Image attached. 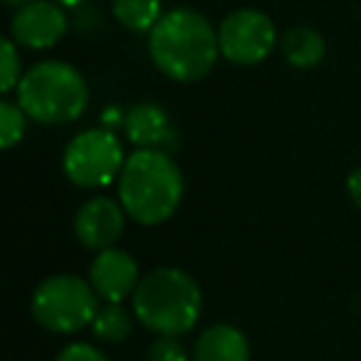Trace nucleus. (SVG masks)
<instances>
[{
	"instance_id": "obj_20",
	"label": "nucleus",
	"mask_w": 361,
	"mask_h": 361,
	"mask_svg": "<svg viewBox=\"0 0 361 361\" xmlns=\"http://www.w3.org/2000/svg\"><path fill=\"white\" fill-rule=\"evenodd\" d=\"M346 191H349V198L361 208V166L354 169L346 178Z\"/></svg>"
},
{
	"instance_id": "obj_13",
	"label": "nucleus",
	"mask_w": 361,
	"mask_h": 361,
	"mask_svg": "<svg viewBox=\"0 0 361 361\" xmlns=\"http://www.w3.org/2000/svg\"><path fill=\"white\" fill-rule=\"evenodd\" d=\"M280 52L287 65L297 70H312L326 55L324 37L312 27H292L280 37Z\"/></svg>"
},
{
	"instance_id": "obj_14",
	"label": "nucleus",
	"mask_w": 361,
	"mask_h": 361,
	"mask_svg": "<svg viewBox=\"0 0 361 361\" xmlns=\"http://www.w3.org/2000/svg\"><path fill=\"white\" fill-rule=\"evenodd\" d=\"M114 18L131 32H151L164 16L161 0H111Z\"/></svg>"
},
{
	"instance_id": "obj_21",
	"label": "nucleus",
	"mask_w": 361,
	"mask_h": 361,
	"mask_svg": "<svg viewBox=\"0 0 361 361\" xmlns=\"http://www.w3.org/2000/svg\"><path fill=\"white\" fill-rule=\"evenodd\" d=\"M102 121H104V129H114V126H119V121H121V124H124V119H121V114L114 109V106L104 111V116H102Z\"/></svg>"
},
{
	"instance_id": "obj_11",
	"label": "nucleus",
	"mask_w": 361,
	"mask_h": 361,
	"mask_svg": "<svg viewBox=\"0 0 361 361\" xmlns=\"http://www.w3.org/2000/svg\"><path fill=\"white\" fill-rule=\"evenodd\" d=\"M124 134L136 149H159L169 154L176 144V126L169 111L154 102H141L126 111Z\"/></svg>"
},
{
	"instance_id": "obj_9",
	"label": "nucleus",
	"mask_w": 361,
	"mask_h": 361,
	"mask_svg": "<svg viewBox=\"0 0 361 361\" xmlns=\"http://www.w3.org/2000/svg\"><path fill=\"white\" fill-rule=\"evenodd\" d=\"M124 206L114 198L94 196L77 211L75 216V235L90 250H106L124 233Z\"/></svg>"
},
{
	"instance_id": "obj_7",
	"label": "nucleus",
	"mask_w": 361,
	"mask_h": 361,
	"mask_svg": "<svg viewBox=\"0 0 361 361\" xmlns=\"http://www.w3.org/2000/svg\"><path fill=\"white\" fill-rule=\"evenodd\" d=\"M218 45H221V57H226L231 65H260L277 45L275 23L262 11L240 8L223 18L218 27Z\"/></svg>"
},
{
	"instance_id": "obj_6",
	"label": "nucleus",
	"mask_w": 361,
	"mask_h": 361,
	"mask_svg": "<svg viewBox=\"0 0 361 361\" xmlns=\"http://www.w3.org/2000/svg\"><path fill=\"white\" fill-rule=\"evenodd\" d=\"M124 149L111 129H87L72 136L62 154V171L80 188H104L124 169Z\"/></svg>"
},
{
	"instance_id": "obj_5",
	"label": "nucleus",
	"mask_w": 361,
	"mask_h": 361,
	"mask_svg": "<svg viewBox=\"0 0 361 361\" xmlns=\"http://www.w3.org/2000/svg\"><path fill=\"white\" fill-rule=\"evenodd\" d=\"M99 295L92 282H85L77 275H52L37 285L32 292L30 310L35 322L52 334H75L92 326Z\"/></svg>"
},
{
	"instance_id": "obj_17",
	"label": "nucleus",
	"mask_w": 361,
	"mask_h": 361,
	"mask_svg": "<svg viewBox=\"0 0 361 361\" xmlns=\"http://www.w3.org/2000/svg\"><path fill=\"white\" fill-rule=\"evenodd\" d=\"M23 75H20V55H18V42L13 37H3V57H0V92L18 90Z\"/></svg>"
},
{
	"instance_id": "obj_19",
	"label": "nucleus",
	"mask_w": 361,
	"mask_h": 361,
	"mask_svg": "<svg viewBox=\"0 0 361 361\" xmlns=\"http://www.w3.org/2000/svg\"><path fill=\"white\" fill-rule=\"evenodd\" d=\"M55 361H109V359L97 346L87 344V341H72V344H67L57 354Z\"/></svg>"
},
{
	"instance_id": "obj_2",
	"label": "nucleus",
	"mask_w": 361,
	"mask_h": 361,
	"mask_svg": "<svg viewBox=\"0 0 361 361\" xmlns=\"http://www.w3.org/2000/svg\"><path fill=\"white\" fill-rule=\"evenodd\" d=\"M119 203L139 226L166 223L183 198V173L159 149H136L119 173Z\"/></svg>"
},
{
	"instance_id": "obj_4",
	"label": "nucleus",
	"mask_w": 361,
	"mask_h": 361,
	"mask_svg": "<svg viewBox=\"0 0 361 361\" xmlns=\"http://www.w3.org/2000/svg\"><path fill=\"white\" fill-rule=\"evenodd\" d=\"M16 97L20 109L32 121L57 126L85 114L90 104V87L77 67L60 60H45L23 75Z\"/></svg>"
},
{
	"instance_id": "obj_15",
	"label": "nucleus",
	"mask_w": 361,
	"mask_h": 361,
	"mask_svg": "<svg viewBox=\"0 0 361 361\" xmlns=\"http://www.w3.org/2000/svg\"><path fill=\"white\" fill-rule=\"evenodd\" d=\"M131 329H134V319L121 307V302H104L97 310L94 319H92L94 336L99 341H106V344H121V341H126Z\"/></svg>"
},
{
	"instance_id": "obj_3",
	"label": "nucleus",
	"mask_w": 361,
	"mask_h": 361,
	"mask_svg": "<svg viewBox=\"0 0 361 361\" xmlns=\"http://www.w3.org/2000/svg\"><path fill=\"white\" fill-rule=\"evenodd\" d=\"M139 324L159 336H180L198 324L203 295L198 282L178 267H156L131 295Z\"/></svg>"
},
{
	"instance_id": "obj_22",
	"label": "nucleus",
	"mask_w": 361,
	"mask_h": 361,
	"mask_svg": "<svg viewBox=\"0 0 361 361\" xmlns=\"http://www.w3.org/2000/svg\"><path fill=\"white\" fill-rule=\"evenodd\" d=\"M60 6H65V8H77V6H82L85 0H57Z\"/></svg>"
},
{
	"instance_id": "obj_12",
	"label": "nucleus",
	"mask_w": 361,
	"mask_h": 361,
	"mask_svg": "<svg viewBox=\"0 0 361 361\" xmlns=\"http://www.w3.org/2000/svg\"><path fill=\"white\" fill-rule=\"evenodd\" d=\"M191 361H250V344L233 324H213L196 339Z\"/></svg>"
},
{
	"instance_id": "obj_10",
	"label": "nucleus",
	"mask_w": 361,
	"mask_h": 361,
	"mask_svg": "<svg viewBox=\"0 0 361 361\" xmlns=\"http://www.w3.org/2000/svg\"><path fill=\"white\" fill-rule=\"evenodd\" d=\"M90 282L104 302H124L136 292L139 285V265L121 247L99 250L92 260Z\"/></svg>"
},
{
	"instance_id": "obj_23",
	"label": "nucleus",
	"mask_w": 361,
	"mask_h": 361,
	"mask_svg": "<svg viewBox=\"0 0 361 361\" xmlns=\"http://www.w3.org/2000/svg\"><path fill=\"white\" fill-rule=\"evenodd\" d=\"M8 6H16V8H20V6H27V3H32V0H6Z\"/></svg>"
},
{
	"instance_id": "obj_16",
	"label": "nucleus",
	"mask_w": 361,
	"mask_h": 361,
	"mask_svg": "<svg viewBox=\"0 0 361 361\" xmlns=\"http://www.w3.org/2000/svg\"><path fill=\"white\" fill-rule=\"evenodd\" d=\"M27 129V114L20 109V104L13 102H3L0 104V146L3 149H13L18 141L25 136Z\"/></svg>"
},
{
	"instance_id": "obj_1",
	"label": "nucleus",
	"mask_w": 361,
	"mask_h": 361,
	"mask_svg": "<svg viewBox=\"0 0 361 361\" xmlns=\"http://www.w3.org/2000/svg\"><path fill=\"white\" fill-rule=\"evenodd\" d=\"M149 55L169 80L198 82L216 67L221 55L218 30L198 11L176 8L164 13L149 32Z\"/></svg>"
},
{
	"instance_id": "obj_8",
	"label": "nucleus",
	"mask_w": 361,
	"mask_h": 361,
	"mask_svg": "<svg viewBox=\"0 0 361 361\" xmlns=\"http://www.w3.org/2000/svg\"><path fill=\"white\" fill-rule=\"evenodd\" d=\"M65 6L57 0H32L27 6H20L11 20V37L18 47L27 50H50L67 35Z\"/></svg>"
},
{
	"instance_id": "obj_18",
	"label": "nucleus",
	"mask_w": 361,
	"mask_h": 361,
	"mask_svg": "<svg viewBox=\"0 0 361 361\" xmlns=\"http://www.w3.org/2000/svg\"><path fill=\"white\" fill-rule=\"evenodd\" d=\"M146 361H191V356L186 346L178 341V336H159L156 341H151Z\"/></svg>"
}]
</instances>
